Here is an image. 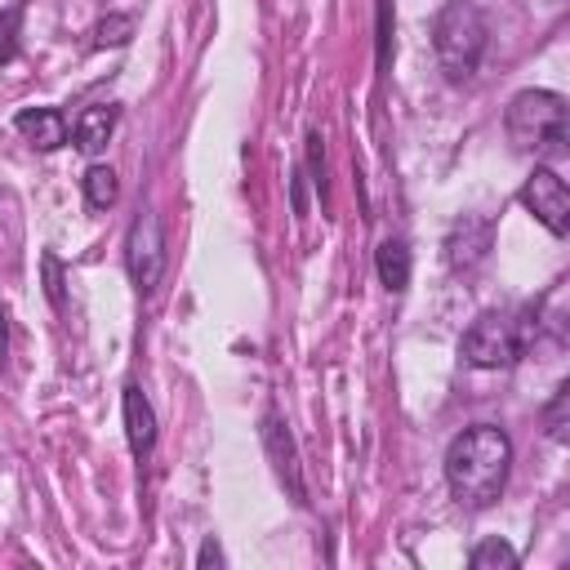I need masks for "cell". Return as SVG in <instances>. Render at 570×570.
I'll return each mask as SVG.
<instances>
[{"mask_svg": "<svg viewBox=\"0 0 570 570\" xmlns=\"http://www.w3.org/2000/svg\"><path fill=\"white\" fill-rule=\"evenodd\" d=\"M4 356H9V316H4V303H0V370H4Z\"/></svg>", "mask_w": 570, "mask_h": 570, "instance_id": "obj_22", "label": "cell"}, {"mask_svg": "<svg viewBox=\"0 0 570 570\" xmlns=\"http://www.w3.org/2000/svg\"><path fill=\"white\" fill-rule=\"evenodd\" d=\"M468 566H472V570H512V566H517V548L503 543V539H481V543L468 552Z\"/></svg>", "mask_w": 570, "mask_h": 570, "instance_id": "obj_14", "label": "cell"}, {"mask_svg": "<svg viewBox=\"0 0 570 570\" xmlns=\"http://www.w3.org/2000/svg\"><path fill=\"white\" fill-rule=\"evenodd\" d=\"M18 31H22V0L0 13V67L18 58Z\"/></svg>", "mask_w": 570, "mask_h": 570, "instance_id": "obj_15", "label": "cell"}, {"mask_svg": "<svg viewBox=\"0 0 570 570\" xmlns=\"http://www.w3.org/2000/svg\"><path fill=\"white\" fill-rule=\"evenodd\" d=\"M307 174H312V187L325 200V138H321V129H307Z\"/></svg>", "mask_w": 570, "mask_h": 570, "instance_id": "obj_18", "label": "cell"}, {"mask_svg": "<svg viewBox=\"0 0 570 570\" xmlns=\"http://www.w3.org/2000/svg\"><path fill=\"white\" fill-rule=\"evenodd\" d=\"M125 436H129V450L138 459L151 454V445H156V410L138 383H125Z\"/></svg>", "mask_w": 570, "mask_h": 570, "instance_id": "obj_10", "label": "cell"}, {"mask_svg": "<svg viewBox=\"0 0 570 570\" xmlns=\"http://www.w3.org/2000/svg\"><path fill=\"white\" fill-rule=\"evenodd\" d=\"M116 196H120V183H116V169L111 165H89L85 169V200L94 205V209H111L116 205Z\"/></svg>", "mask_w": 570, "mask_h": 570, "instance_id": "obj_13", "label": "cell"}, {"mask_svg": "<svg viewBox=\"0 0 570 570\" xmlns=\"http://www.w3.org/2000/svg\"><path fill=\"white\" fill-rule=\"evenodd\" d=\"M129 36H134V18L129 13H107L94 27V45H129Z\"/></svg>", "mask_w": 570, "mask_h": 570, "instance_id": "obj_16", "label": "cell"}, {"mask_svg": "<svg viewBox=\"0 0 570 570\" xmlns=\"http://www.w3.org/2000/svg\"><path fill=\"white\" fill-rule=\"evenodd\" d=\"M503 129L517 151L539 160H561L570 142V107L557 89H521L503 111Z\"/></svg>", "mask_w": 570, "mask_h": 570, "instance_id": "obj_2", "label": "cell"}, {"mask_svg": "<svg viewBox=\"0 0 570 570\" xmlns=\"http://www.w3.org/2000/svg\"><path fill=\"white\" fill-rule=\"evenodd\" d=\"M294 214H307V196H303V169L294 174Z\"/></svg>", "mask_w": 570, "mask_h": 570, "instance_id": "obj_23", "label": "cell"}, {"mask_svg": "<svg viewBox=\"0 0 570 570\" xmlns=\"http://www.w3.org/2000/svg\"><path fill=\"white\" fill-rule=\"evenodd\" d=\"M512 472V436L494 423H472L445 445V485L459 508H490Z\"/></svg>", "mask_w": 570, "mask_h": 570, "instance_id": "obj_1", "label": "cell"}, {"mask_svg": "<svg viewBox=\"0 0 570 570\" xmlns=\"http://www.w3.org/2000/svg\"><path fill=\"white\" fill-rule=\"evenodd\" d=\"M116 120H120V107H116V102H89V107L76 116V125H71L76 147H80L85 156H98V151L107 147Z\"/></svg>", "mask_w": 570, "mask_h": 570, "instance_id": "obj_9", "label": "cell"}, {"mask_svg": "<svg viewBox=\"0 0 570 570\" xmlns=\"http://www.w3.org/2000/svg\"><path fill=\"white\" fill-rule=\"evenodd\" d=\"M196 566H200V570H209V566H227V552L218 548V539H205V543H200Z\"/></svg>", "mask_w": 570, "mask_h": 570, "instance_id": "obj_20", "label": "cell"}, {"mask_svg": "<svg viewBox=\"0 0 570 570\" xmlns=\"http://www.w3.org/2000/svg\"><path fill=\"white\" fill-rule=\"evenodd\" d=\"M521 205H525L552 236H566V232H570V191H566V178H561L552 165H534V174H530L525 187H521Z\"/></svg>", "mask_w": 570, "mask_h": 570, "instance_id": "obj_6", "label": "cell"}, {"mask_svg": "<svg viewBox=\"0 0 570 570\" xmlns=\"http://www.w3.org/2000/svg\"><path fill=\"white\" fill-rule=\"evenodd\" d=\"M379 62H387V0H379Z\"/></svg>", "mask_w": 570, "mask_h": 570, "instance_id": "obj_21", "label": "cell"}, {"mask_svg": "<svg viewBox=\"0 0 570 570\" xmlns=\"http://www.w3.org/2000/svg\"><path fill=\"white\" fill-rule=\"evenodd\" d=\"M263 450H267V459H272V468H276L281 485L289 490V499H294L298 508H307V481H303L298 445H294L289 423H285L276 410H267V414H263Z\"/></svg>", "mask_w": 570, "mask_h": 570, "instance_id": "obj_7", "label": "cell"}, {"mask_svg": "<svg viewBox=\"0 0 570 570\" xmlns=\"http://www.w3.org/2000/svg\"><path fill=\"white\" fill-rule=\"evenodd\" d=\"M566 405H570V387L561 383V387L552 392L548 410H543V428H548V436H552V441H566Z\"/></svg>", "mask_w": 570, "mask_h": 570, "instance_id": "obj_17", "label": "cell"}, {"mask_svg": "<svg viewBox=\"0 0 570 570\" xmlns=\"http://www.w3.org/2000/svg\"><path fill=\"white\" fill-rule=\"evenodd\" d=\"M125 267H129V281L138 285V294H156L160 289L169 254H165V227H160L156 209H138L134 214L129 236H125Z\"/></svg>", "mask_w": 570, "mask_h": 570, "instance_id": "obj_5", "label": "cell"}, {"mask_svg": "<svg viewBox=\"0 0 570 570\" xmlns=\"http://www.w3.org/2000/svg\"><path fill=\"white\" fill-rule=\"evenodd\" d=\"M374 272H379V281H383L392 294H401V289L410 285V245H405L401 236H387V240L374 249Z\"/></svg>", "mask_w": 570, "mask_h": 570, "instance_id": "obj_12", "label": "cell"}, {"mask_svg": "<svg viewBox=\"0 0 570 570\" xmlns=\"http://www.w3.org/2000/svg\"><path fill=\"white\" fill-rule=\"evenodd\" d=\"M534 338V312H525L521 321H512L508 312H481L468 330H463V361L476 370H508Z\"/></svg>", "mask_w": 570, "mask_h": 570, "instance_id": "obj_4", "label": "cell"}, {"mask_svg": "<svg viewBox=\"0 0 570 570\" xmlns=\"http://www.w3.org/2000/svg\"><path fill=\"white\" fill-rule=\"evenodd\" d=\"M13 129H18L31 147H40V151H53V147L67 142V120H62V111H53V107H27V111H18V116H13Z\"/></svg>", "mask_w": 570, "mask_h": 570, "instance_id": "obj_11", "label": "cell"}, {"mask_svg": "<svg viewBox=\"0 0 570 570\" xmlns=\"http://www.w3.org/2000/svg\"><path fill=\"white\" fill-rule=\"evenodd\" d=\"M485 40H490V27H485L481 9L468 4V0H450L432 18V49H436V62H441L445 80H454V85L476 76Z\"/></svg>", "mask_w": 570, "mask_h": 570, "instance_id": "obj_3", "label": "cell"}, {"mask_svg": "<svg viewBox=\"0 0 570 570\" xmlns=\"http://www.w3.org/2000/svg\"><path fill=\"white\" fill-rule=\"evenodd\" d=\"M40 267H45V294H49V303L62 312L67 298H62V267H58V254H45Z\"/></svg>", "mask_w": 570, "mask_h": 570, "instance_id": "obj_19", "label": "cell"}, {"mask_svg": "<svg viewBox=\"0 0 570 570\" xmlns=\"http://www.w3.org/2000/svg\"><path fill=\"white\" fill-rule=\"evenodd\" d=\"M490 240H494L490 218L463 214V218L450 227V236H445V263H450L454 272H472V267L490 254Z\"/></svg>", "mask_w": 570, "mask_h": 570, "instance_id": "obj_8", "label": "cell"}]
</instances>
